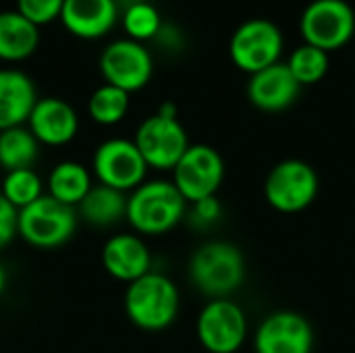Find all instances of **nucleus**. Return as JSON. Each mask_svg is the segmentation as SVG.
Returning <instances> with one entry per match:
<instances>
[{
    "label": "nucleus",
    "mask_w": 355,
    "mask_h": 353,
    "mask_svg": "<svg viewBox=\"0 0 355 353\" xmlns=\"http://www.w3.org/2000/svg\"><path fill=\"white\" fill-rule=\"evenodd\" d=\"M4 287H6V270H4V266L0 262V295L4 293Z\"/></svg>",
    "instance_id": "obj_30"
},
{
    "label": "nucleus",
    "mask_w": 355,
    "mask_h": 353,
    "mask_svg": "<svg viewBox=\"0 0 355 353\" xmlns=\"http://www.w3.org/2000/svg\"><path fill=\"white\" fill-rule=\"evenodd\" d=\"M129 106H131V94L104 83L92 92L87 100V114L94 123L112 127V125H119L127 117Z\"/></svg>",
    "instance_id": "obj_23"
},
{
    "label": "nucleus",
    "mask_w": 355,
    "mask_h": 353,
    "mask_svg": "<svg viewBox=\"0 0 355 353\" xmlns=\"http://www.w3.org/2000/svg\"><path fill=\"white\" fill-rule=\"evenodd\" d=\"M302 85L291 75L287 62H277L260 73L250 75L248 100L264 112L287 110L300 96Z\"/></svg>",
    "instance_id": "obj_16"
},
{
    "label": "nucleus",
    "mask_w": 355,
    "mask_h": 353,
    "mask_svg": "<svg viewBox=\"0 0 355 353\" xmlns=\"http://www.w3.org/2000/svg\"><path fill=\"white\" fill-rule=\"evenodd\" d=\"M40 158V141L27 125L0 131V169L4 173L33 169Z\"/></svg>",
    "instance_id": "obj_22"
},
{
    "label": "nucleus",
    "mask_w": 355,
    "mask_h": 353,
    "mask_svg": "<svg viewBox=\"0 0 355 353\" xmlns=\"http://www.w3.org/2000/svg\"><path fill=\"white\" fill-rule=\"evenodd\" d=\"M0 193L19 212L44 196V183L35 173V169H19V171L4 173Z\"/></svg>",
    "instance_id": "obj_24"
},
{
    "label": "nucleus",
    "mask_w": 355,
    "mask_h": 353,
    "mask_svg": "<svg viewBox=\"0 0 355 353\" xmlns=\"http://www.w3.org/2000/svg\"><path fill=\"white\" fill-rule=\"evenodd\" d=\"M133 141L146 164L156 171H173L191 146L177 114H164L160 110L141 121Z\"/></svg>",
    "instance_id": "obj_7"
},
{
    "label": "nucleus",
    "mask_w": 355,
    "mask_h": 353,
    "mask_svg": "<svg viewBox=\"0 0 355 353\" xmlns=\"http://www.w3.org/2000/svg\"><path fill=\"white\" fill-rule=\"evenodd\" d=\"M202 347L210 353H235L245 343L248 318L241 306L231 300L208 302L196 325Z\"/></svg>",
    "instance_id": "obj_12"
},
{
    "label": "nucleus",
    "mask_w": 355,
    "mask_h": 353,
    "mask_svg": "<svg viewBox=\"0 0 355 353\" xmlns=\"http://www.w3.org/2000/svg\"><path fill=\"white\" fill-rule=\"evenodd\" d=\"M306 44L324 52L347 46L355 35V10L345 0H314L300 19Z\"/></svg>",
    "instance_id": "obj_6"
},
{
    "label": "nucleus",
    "mask_w": 355,
    "mask_h": 353,
    "mask_svg": "<svg viewBox=\"0 0 355 353\" xmlns=\"http://www.w3.org/2000/svg\"><path fill=\"white\" fill-rule=\"evenodd\" d=\"M100 73L104 83L125 89L127 94L144 89L154 73L150 50L135 40L123 37L108 44L100 54Z\"/></svg>",
    "instance_id": "obj_11"
},
{
    "label": "nucleus",
    "mask_w": 355,
    "mask_h": 353,
    "mask_svg": "<svg viewBox=\"0 0 355 353\" xmlns=\"http://www.w3.org/2000/svg\"><path fill=\"white\" fill-rule=\"evenodd\" d=\"M62 6L64 0H17V10L37 27L60 19Z\"/></svg>",
    "instance_id": "obj_27"
},
{
    "label": "nucleus",
    "mask_w": 355,
    "mask_h": 353,
    "mask_svg": "<svg viewBox=\"0 0 355 353\" xmlns=\"http://www.w3.org/2000/svg\"><path fill=\"white\" fill-rule=\"evenodd\" d=\"M179 289L162 273L150 270L127 285L125 314L141 331L158 333L168 329L179 314Z\"/></svg>",
    "instance_id": "obj_2"
},
{
    "label": "nucleus",
    "mask_w": 355,
    "mask_h": 353,
    "mask_svg": "<svg viewBox=\"0 0 355 353\" xmlns=\"http://www.w3.org/2000/svg\"><path fill=\"white\" fill-rule=\"evenodd\" d=\"M329 52L310 46V44H302L297 46L287 60V67L291 71V75L295 77V81L304 87V85H314L318 81H322L329 73Z\"/></svg>",
    "instance_id": "obj_25"
},
{
    "label": "nucleus",
    "mask_w": 355,
    "mask_h": 353,
    "mask_svg": "<svg viewBox=\"0 0 355 353\" xmlns=\"http://www.w3.org/2000/svg\"><path fill=\"white\" fill-rule=\"evenodd\" d=\"M187 214V200L173 181H144L129 193L127 223L137 235H164Z\"/></svg>",
    "instance_id": "obj_1"
},
{
    "label": "nucleus",
    "mask_w": 355,
    "mask_h": 353,
    "mask_svg": "<svg viewBox=\"0 0 355 353\" xmlns=\"http://www.w3.org/2000/svg\"><path fill=\"white\" fill-rule=\"evenodd\" d=\"M27 127L40 146L60 148L75 139L79 131V117L67 100L40 98L29 114Z\"/></svg>",
    "instance_id": "obj_14"
},
{
    "label": "nucleus",
    "mask_w": 355,
    "mask_h": 353,
    "mask_svg": "<svg viewBox=\"0 0 355 353\" xmlns=\"http://www.w3.org/2000/svg\"><path fill=\"white\" fill-rule=\"evenodd\" d=\"M40 46V27L25 19L19 10L0 12V60H27Z\"/></svg>",
    "instance_id": "obj_19"
},
{
    "label": "nucleus",
    "mask_w": 355,
    "mask_h": 353,
    "mask_svg": "<svg viewBox=\"0 0 355 353\" xmlns=\"http://www.w3.org/2000/svg\"><path fill=\"white\" fill-rule=\"evenodd\" d=\"M314 331L297 312H275L266 316L254 337L256 353H312Z\"/></svg>",
    "instance_id": "obj_13"
},
{
    "label": "nucleus",
    "mask_w": 355,
    "mask_h": 353,
    "mask_svg": "<svg viewBox=\"0 0 355 353\" xmlns=\"http://www.w3.org/2000/svg\"><path fill=\"white\" fill-rule=\"evenodd\" d=\"M281 54L283 33L279 25L268 19H250L241 23L229 42V56L233 64L248 75L281 62Z\"/></svg>",
    "instance_id": "obj_5"
},
{
    "label": "nucleus",
    "mask_w": 355,
    "mask_h": 353,
    "mask_svg": "<svg viewBox=\"0 0 355 353\" xmlns=\"http://www.w3.org/2000/svg\"><path fill=\"white\" fill-rule=\"evenodd\" d=\"M127 193L96 183L77 206V214L89 227L108 229L112 225H119L123 218L127 221Z\"/></svg>",
    "instance_id": "obj_20"
},
{
    "label": "nucleus",
    "mask_w": 355,
    "mask_h": 353,
    "mask_svg": "<svg viewBox=\"0 0 355 353\" xmlns=\"http://www.w3.org/2000/svg\"><path fill=\"white\" fill-rule=\"evenodd\" d=\"M17 221L19 212L0 193V250H4L17 237Z\"/></svg>",
    "instance_id": "obj_29"
},
{
    "label": "nucleus",
    "mask_w": 355,
    "mask_h": 353,
    "mask_svg": "<svg viewBox=\"0 0 355 353\" xmlns=\"http://www.w3.org/2000/svg\"><path fill=\"white\" fill-rule=\"evenodd\" d=\"M77 208L64 206L44 193L40 200L19 210L17 237L37 250H54L64 246L77 229Z\"/></svg>",
    "instance_id": "obj_4"
},
{
    "label": "nucleus",
    "mask_w": 355,
    "mask_h": 353,
    "mask_svg": "<svg viewBox=\"0 0 355 353\" xmlns=\"http://www.w3.org/2000/svg\"><path fill=\"white\" fill-rule=\"evenodd\" d=\"M189 279L200 293L212 300H229L245 279L241 250L229 241H208L200 246L189 260Z\"/></svg>",
    "instance_id": "obj_3"
},
{
    "label": "nucleus",
    "mask_w": 355,
    "mask_h": 353,
    "mask_svg": "<svg viewBox=\"0 0 355 353\" xmlns=\"http://www.w3.org/2000/svg\"><path fill=\"white\" fill-rule=\"evenodd\" d=\"M148 164L133 139L112 137L102 141L92 158V171L98 183L129 193L137 189L148 175Z\"/></svg>",
    "instance_id": "obj_9"
},
{
    "label": "nucleus",
    "mask_w": 355,
    "mask_h": 353,
    "mask_svg": "<svg viewBox=\"0 0 355 353\" xmlns=\"http://www.w3.org/2000/svg\"><path fill=\"white\" fill-rule=\"evenodd\" d=\"M220 214H223V208H220V202L216 200V196L193 202L189 208V218L196 227H210L220 218Z\"/></svg>",
    "instance_id": "obj_28"
},
{
    "label": "nucleus",
    "mask_w": 355,
    "mask_h": 353,
    "mask_svg": "<svg viewBox=\"0 0 355 353\" xmlns=\"http://www.w3.org/2000/svg\"><path fill=\"white\" fill-rule=\"evenodd\" d=\"M121 21H123V29H125L127 37L141 42V44L148 40H156L158 31L164 25L156 6L146 0H135L131 4H127L123 8Z\"/></svg>",
    "instance_id": "obj_26"
},
{
    "label": "nucleus",
    "mask_w": 355,
    "mask_h": 353,
    "mask_svg": "<svg viewBox=\"0 0 355 353\" xmlns=\"http://www.w3.org/2000/svg\"><path fill=\"white\" fill-rule=\"evenodd\" d=\"M223 181L225 160L214 148L206 144L189 146L173 169V183L187 200V204L216 196Z\"/></svg>",
    "instance_id": "obj_10"
},
{
    "label": "nucleus",
    "mask_w": 355,
    "mask_h": 353,
    "mask_svg": "<svg viewBox=\"0 0 355 353\" xmlns=\"http://www.w3.org/2000/svg\"><path fill=\"white\" fill-rule=\"evenodd\" d=\"M60 21L69 33L81 40H98L119 21L116 0H64Z\"/></svg>",
    "instance_id": "obj_17"
},
{
    "label": "nucleus",
    "mask_w": 355,
    "mask_h": 353,
    "mask_svg": "<svg viewBox=\"0 0 355 353\" xmlns=\"http://www.w3.org/2000/svg\"><path fill=\"white\" fill-rule=\"evenodd\" d=\"M92 187V173L85 164L75 160H62L54 164L46 181V193L71 208H77Z\"/></svg>",
    "instance_id": "obj_21"
},
{
    "label": "nucleus",
    "mask_w": 355,
    "mask_h": 353,
    "mask_svg": "<svg viewBox=\"0 0 355 353\" xmlns=\"http://www.w3.org/2000/svg\"><path fill=\"white\" fill-rule=\"evenodd\" d=\"M37 100L35 83L27 73L10 67L0 69V131L27 125Z\"/></svg>",
    "instance_id": "obj_18"
},
{
    "label": "nucleus",
    "mask_w": 355,
    "mask_h": 353,
    "mask_svg": "<svg viewBox=\"0 0 355 353\" xmlns=\"http://www.w3.org/2000/svg\"><path fill=\"white\" fill-rule=\"evenodd\" d=\"M102 266L112 279L129 285L152 270V254L139 235L116 233L102 248Z\"/></svg>",
    "instance_id": "obj_15"
},
{
    "label": "nucleus",
    "mask_w": 355,
    "mask_h": 353,
    "mask_svg": "<svg viewBox=\"0 0 355 353\" xmlns=\"http://www.w3.org/2000/svg\"><path fill=\"white\" fill-rule=\"evenodd\" d=\"M318 187L316 171L308 162L291 158L279 162L268 173L264 198L275 210L283 214H297L312 206L318 196Z\"/></svg>",
    "instance_id": "obj_8"
}]
</instances>
